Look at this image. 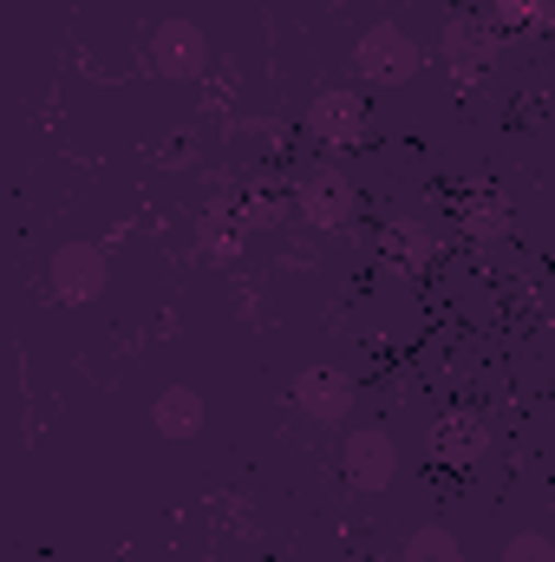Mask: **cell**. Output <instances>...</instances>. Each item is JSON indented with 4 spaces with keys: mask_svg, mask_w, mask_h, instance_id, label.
<instances>
[{
    "mask_svg": "<svg viewBox=\"0 0 555 562\" xmlns=\"http://www.w3.org/2000/svg\"><path fill=\"white\" fill-rule=\"evenodd\" d=\"M294 216L314 236H340V229L360 223V183L347 170H333V164H314V170L294 177Z\"/></svg>",
    "mask_w": 555,
    "mask_h": 562,
    "instance_id": "6da1fadb",
    "label": "cell"
},
{
    "mask_svg": "<svg viewBox=\"0 0 555 562\" xmlns=\"http://www.w3.org/2000/svg\"><path fill=\"white\" fill-rule=\"evenodd\" d=\"M353 72L366 86H412L418 72H424V40L406 33L399 20H373L353 40Z\"/></svg>",
    "mask_w": 555,
    "mask_h": 562,
    "instance_id": "7a4b0ae2",
    "label": "cell"
},
{
    "mask_svg": "<svg viewBox=\"0 0 555 562\" xmlns=\"http://www.w3.org/2000/svg\"><path fill=\"white\" fill-rule=\"evenodd\" d=\"M340 477H347L353 497L393 491V477H399V438H393L386 425H353V431L340 438Z\"/></svg>",
    "mask_w": 555,
    "mask_h": 562,
    "instance_id": "3957f363",
    "label": "cell"
},
{
    "mask_svg": "<svg viewBox=\"0 0 555 562\" xmlns=\"http://www.w3.org/2000/svg\"><path fill=\"white\" fill-rule=\"evenodd\" d=\"M46 288H53V301H66V307H92L105 288H112V249L105 243H59L53 249V262H46Z\"/></svg>",
    "mask_w": 555,
    "mask_h": 562,
    "instance_id": "277c9868",
    "label": "cell"
},
{
    "mask_svg": "<svg viewBox=\"0 0 555 562\" xmlns=\"http://www.w3.org/2000/svg\"><path fill=\"white\" fill-rule=\"evenodd\" d=\"M497 26L484 20V13H451L444 20V33H438V53H444V72L451 79H464V86H477L490 66H497Z\"/></svg>",
    "mask_w": 555,
    "mask_h": 562,
    "instance_id": "5b68a950",
    "label": "cell"
},
{
    "mask_svg": "<svg viewBox=\"0 0 555 562\" xmlns=\"http://www.w3.org/2000/svg\"><path fill=\"white\" fill-rule=\"evenodd\" d=\"M144 53H150V72H157V79H203L209 59H216V53H209V33H203L196 20H157Z\"/></svg>",
    "mask_w": 555,
    "mask_h": 562,
    "instance_id": "8992f818",
    "label": "cell"
},
{
    "mask_svg": "<svg viewBox=\"0 0 555 562\" xmlns=\"http://www.w3.org/2000/svg\"><path fill=\"white\" fill-rule=\"evenodd\" d=\"M366 125H373V112H366V99H360L353 86H320V92L307 99V138L327 144V150L360 144Z\"/></svg>",
    "mask_w": 555,
    "mask_h": 562,
    "instance_id": "52a82bcc",
    "label": "cell"
},
{
    "mask_svg": "<svg viewBox=\"0 0 555 562\" xmlns=\"http://www.w3.org/2000/svg\"><path fill=\"white\" fill-rule=\"evenodd\" d=\"M287 400H294V413L307 425H347L353 419V380L340 367H301L294 386H287Z\"/></svg>",
    "mask_w": 555,
    "mask_h": 562,
    "instance_id": "ba28073f",
    "label": "cell"
},
{
    "mask_svg": "<svg viewBox=\"0 0 555 562\" xmlns=\"http://www.w3.org/2000/svg\"><path fill=\"white\" fill-rule=\"evenodd\" d=\"M431 451H438V464H451V471L484 464V458H490V419H484V413H444L438 431H431Z\"/></svg>",
    "mask_w": 555,
    "mask_h": 562,
    "instance_id": "9c48e42d",
    "label": "cell"
},
{
    "mask_svg": "<svg viewBox=\"0 0 555 562\" xmlns=\"http://www.w3.org/2000/svg\"><path fill=\"white\" fill-rule=\"evenodd\" d=\"M203 425H209V400H203L196 386H163V393L150 400V431L170 438V445L203 438Z\"/></svg>",
    "mask_w": 555,
    "mask_h": 562,
    "instance_id": "30bf717a",
    "label": "cell"
},
{
    "mask_svg": "<svg viewBox=\"0 0 555 562\" xmlns=\"http://www.w3.org/2000/svg\"><path fill=\"white\" fill-rule=\"evenodd\" d=\"M242 243H249V223H242V210H229V203L203 210V223H196V256H203V262L229 269V262H242Z\"/></svg>",
    "mask_w": 555,
    "mask_h": 562,
    "instance_id": "8fae6325",
    "label": "cell"
},
{
    "mask_svg": "<svg viewBox=\"0 0 555 562\" xmlns=\"http://www.w3.org/2000/svg\"><path fill=\"white\" fill-rule=\"evenodd\" d=\"M386 249H393L399 262L424 269V262L438 256V236H431V223H418V216H393V229H386Z\"/></svg>",
    "mask_w": 555,
    "mask_h": 562,
    "instance_id": "7c38bea8",
    "label": "cell"
},
{
    "mask_svg": "<svg viewBox=\"0 0 555 562\" xmlns=\"http://www.w3.org/2000/svg\"><path fill=\"white\" fill-rule=\"evenodd\" d=\"M399 562H464V543L444 524H418L406 537V550H399Z\"/></svg>",
    "mask_w": 555,
    "mask_h": 562,
    "instance_id": "4fadbf2b",
    "label": "cell"
},
{
    "mask_svg": "<svg viewBox=\"0 0 555 562\" xmlns=\"http://www.w3.org/2000/svg\"><path fill=\"white\" fill-rule=\"evenodd\" d=\"M457 223H464V229H471L477 243H497V236L510 229V210H503V203H490V196H471Z\"/></svg>",
    "mask_w": 555,
    "mask_h": 562,
    "instance_id": "5bb4252c",
    "label": "cell"
},
{
    "mask_svg": "<svg viewBox=\"0 0 555 562\" xmlns=\"http://www.w3.org/2000/svg\"><path fill=\"white\" fill-rule=\"evenodd\" d=\"M497 20H503V26L550 33V26H555V0H497Z\"/></svg>",
    "mask_w": 555,
    "mask_h": 562,
    "instance_id": "9a60e30c",
    "label": "cell"
},
{
    "mask_svg": "<svg viewBox=\"0 0 555 562\" xmlns=\"http://www.w3.org/2000/svg\"><path fill=\"white\" fill-rule=\"evenodd\" d=\"M503 562H555V543L543 530H517V537L503 543Z\"/></svg>",
    "mask_w": 555,
    "mask_h": 562,
    "instance_id": "2e32d148",
    "label": "cell"
},
{
    "mask_svg": "<svg viewBox=\"0 0 555 562\" xmlns=\"http://www.w3.org/2000/svg\"><path fill=\"white\" fill-rule=\"evenodd\" d=\"M366 562H393V557H366Z\"/></svg>",
    "mask_w": 555,
    "mask_h": 562,
    "instance_id": "e0dca14e",
    "label": "cell"
}]
</instances>
